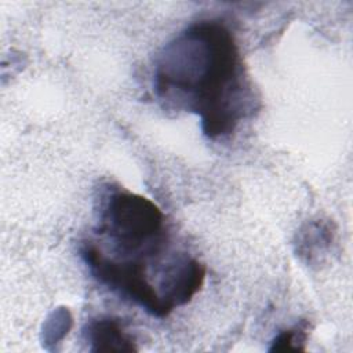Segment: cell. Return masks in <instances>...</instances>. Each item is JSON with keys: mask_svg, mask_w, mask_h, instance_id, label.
I'll return each mask as SVG.
<instances>
[{"mask_svg": "<svg viewBox=\"0 0 353 353\" xmlns=\"http://www.w3.org/2000/svg\"><path fill=\"white\" fill-rule=\"evenodd\" d=\"M159 97L200 116L210 138L233 132L244 116L239 47L219 21L190 25L163 51L154 74Z\"/></svg>", "mask_w": 353, "mask_h": 353, "instance_id": "1", "label": "cell"}, {"mask_svg": "<svg viewBox=\"0 0 353 353\" xmlns=\"http://www.w3.org/2000/svg\"><path fill=\"white\" fill-rule=\"evenodd\" d=\"M164 215L149 199L113 193L101 214L99 234H106L123 258L145 259L159 252L164 240Z\"/></svg>", "mask_w": 353, "mask_h": 353, "instance_id": "2", "label": "cell"}, {"mask_svg": "<svg viewBox=\"0 0 353 353\" xmlns=\"http://www.w3.org/2000/svg\"><path fill=\"white\" fill-rule=\"evenodd\" d=\"M81 256L101 283L130 298L152 316L167 317L171 313L148 281L145 259L109 258L91 241L81 247Z\"/></svg>", "mask_w": 353, "mask_h": 353, "instance_id": "3", "label": "cell"}, {"mask_svg": "<svg viewBox=\"0 0 353 353\" xmlns=\"http://www.w3.org/2000/svg\"><path fill=\"white\" fill-rule=\"evenodd\" d=\"M205 279V268L196 259L185 258L168 268L161 280V301L170 312L175 306L188 303L201 288Z\"/></svg>", "mask_w": 353, "mask_h": 353, "instance_id": "4", "label": "cell"}, {"mask_svg": "<svg viewBox=\"0 0 353 353\" xmlns=\"http://www.w3.org/2000/svg\"><path fill=\"white\" fill-rule=\"evenodd\" d=\"M87 339L92 352H132L134 341L125 334L121 324L113 317H99L90 323Z\"/></svg>", "mask_w": 353, "mask_h": 353, "instance_id": "5", "label": "cell"}, {"mask_svg": "<svg viewBox=\"0 0 353 353\" xmlns=\"http://www.w3.org/2000/svg\"><path fill=\"white\" fill-rule=\"evenodd\" d=\"M306 341V330L298 325L292 330H285L280 332L272 342L270 352H285V350H296L302 349L299 343H305Z\"/></svg>", "mask_w": 353, "mask_h": 353, "instance_id": "6", "label": "cell"}]
</instances>
